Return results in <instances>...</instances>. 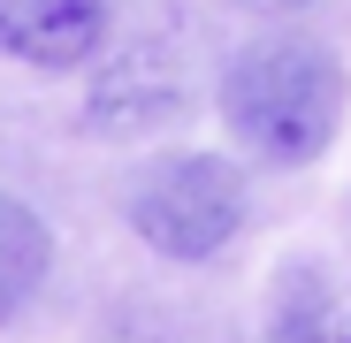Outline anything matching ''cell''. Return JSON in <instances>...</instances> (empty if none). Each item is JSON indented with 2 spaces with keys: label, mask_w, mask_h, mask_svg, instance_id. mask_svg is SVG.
Listing matches in <instances>:
<instances>
[{
  "label": "cell",
  "mask_w": 351,
  "mask_h": 343,
  "mask_svg": "<svg viewBox=\"0 0 351 343\" xmlns=\"http://www.w3.org/2000/svg\"><path fill=\"white\" fill-rule=\"evenodd\" d=\"M343 99H351L343 62L321 38H298V31L252 38L237 62L221 69V123L267 168L321 160L336 145V130H343Z\"/></svg>",
  "instance_id": "cell-1"
},
{
  "label": "cell",
  "mask_w": 351,
  "mask_h": 343,
  "mask_svg": "<svg viewBox=\"0 0 351 343\" xmlns=\"http://www.w3.org/2000/svg\"><path fill=\"white\" fill-rule=\"evenodd\" d=\"M245 176L229 153H160L130 183V229L160 259H214L245 229Z\"/></svg>",
  "instance_id": "cell-2"
},
{
  "label": "cell",
  "mask_w": 351,
  "mask_h": 343,
  "mask_svg": "<svg viewBox=\"0 0 351 343\" xmlns=\"http://www.w3.org/2000/svg\"><path fill=\"white\" fill-rule=\"evenodd\" d=\"M107 0H0V62L84 69L107 46Z\"/></svg>",
  "instance_id": "cell-3"
},
{
  "label": "cell",
  "mask_w": 351,
  "mask_h": 343,
  "mask_svg": "<svg viewBox=\"0 0 351 343\" xmlns=\"http://www.w3.org/2000/svg\"><path fill=\"white\" fill-rule=\"evenodd\" d=\"M176 107H184V69H176L168 46L123 53V62L92 84V123L114 130V138H145V130H160Z\"/></svg>",
  "instance_id": "cell-4"
},
{
  "label": "cell",
  "mask_w": 351,
  "mask_h": 343,
  "mask_svg": "<svg viewBox=\"0 0 351 343\" xmlns=\"http://www.w3.org/2000/svg\"><path fill=\"white\" fill-rule=\"evenodd\" d=\"M267 343H351V305L313 259L282 267L275 305H267Z\"/></svg>",
  "instance_id": "cell-5"
},
{
  "label": "cell",
  "mask_w": 351,
  "mask_h": 343,
  "mask_svg": "<svg viewBox=\"0 0 351 343\" xmlns=\"http://www.w3.org/2000/svg\"><path fill=\"white\" fill-rule=\"evenodd\" d=\"M46 267H53V237H46V221L0 191V328H8L38 290H46Z\"/></svg>",
  "instance_id": "cell-6"
},
{
  "label": "cell",
  "mask_w": 351,
  "mask_h": 343,
  "mask_svg": "<svg viewBox=\"0 0 351 343\" xmlns=\"http://www.w3.org/2000/svg\"><path fill=\"white\" fill-rule=\"evenodd\" d=\"M99 343H184V335L168 328L160 305H114L107 328H99Z\"/></svg>",
  "instance_id": "cell-7"
},
{
  "label": "cell",
  "mask_w": 351,
  "mask_h": 343,
  "mask_svg": "<svg viewBox=\"0 0 351 343\" xmlns=\"http://www.w3.org/2000/svg\"><path fill=\"white\" fill-rule=\"evenodd\" d=\"M237 8H252V16H290V8H306V0H237Z\"/></svg>",
  "instance_id": "cell-8"
}]
</instances>
